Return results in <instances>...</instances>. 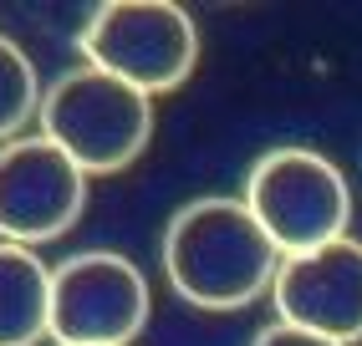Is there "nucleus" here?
<instances>
[{
	"label": "nucleus",
	"instance_id": "8",
	"mask_svg": "<svg viewBox=\"0 0 362 346\" xmlns=\"http://www.w3.org/2000/svg\"><path fill=\"white\" fill-rule=\"evenodd\" d=\"M52 336V270L36 250L0 239V346H41Z\"/></svg>",
	"mask_w": 362,
	"mask_h": 346
},
{
	"label": "nucleus",
	"instance_id": "5",
	"mask_svg": "<svg viewBox=\"0 0 362 346\" xmlns=\"http://www.w3.org/2000/svg\"><path fill=\"white\" fill-rule=\"evenodd\" d=\"M148 280L117 250H82L52 270L57 346H128L148 326Z\"/></svg>",
	"mask_w": 362,
	"mask_h": 346
},
{
	"label": "nucleus",
	"instance_id": "6",
	"mask_svg": "<svg viewBox=\"0 0 362 346\" xmlns=\"http://www.w3.org/2000/svg\"><path fill=\"white\" fill-rule=\"evenodd\" d=\"M87 209V173L57 143L16 138L0 143V239L36 244L62 239Z\"/></svg>",
	"mask_w": 362,
	"mask_h": 346
},
{
	"label": "nucleus",
	"instance_id": "3",
	"mask_svg": "<svg viewBox=\"0 0 362 346\" xmlns=\"http://www.w3.org/2000/svg\"><path fill=\"white\" fill-rule=\"evenodd\" d=\"M250 214L276 239L281 255H311L332 239H347L352 189L327 153L317 148H271L245 173Z\"/></svg>",
	"mask_w": 362,
	"mask_h": 346
},
{
	"label": "nucleus",
	"instance_id": "9",
	"mask_svg": "<svg viewBox=\"0 0 362 346\" xmlns=\"http://www.w3.org/2000/svg\"><path fill=\"white\" fill-rule=\"evenodd\" d=\"M41 77H36V61L21 52L11 36H0V143H16L21 128L41 112Z\"/></svg>",
	"mask_w": 362,
	"mask_h": 346
},
{
	"label": "nucleus",
	"instance_id": "4",
	"mask_svg": "<svg viewBox=\"0 0 362 346\" xmlns=\"http://www.w3.org/2000/svg\"><path fill=\"white\" fill-rule=\"evenodd\" d=\"M77 52L82 66H98L107 77L158 97L189 82L199 61V26L174 0H107L87 16Z\"/></svg>",
	"mask_w": 362,
	"mask_h": 346
},
{
	"label": "nucleus",
	"instance_id": "2",
	"mask_svg": "<svg viewBox=\"0 0 362 346\" xmlns=\"http://www.w3.org/2000/svg\"><path fill=\"white\" fill-rule=\"evenodd\" d=\"M41 138L57 143L87 179L123 173L153 138V97L98 66H71L41 97Z\"/></svg>",
	"mask_w": 362,
	"mask_h": 346
},
{
	"label": "nucleus",
	"instance_id": "1",
	"mask_svg": "<svg viewBox=\"0 0 362 346\" xmlns=\"http://www.w3.org/2000/svg\"><path fill=\"white\" fill-rule=\"evenodd\" d=\"M276 239L260 229L245 199L204 193L163 229V275L179 301L199 311H245L276 285Z\"/></svg>",
	"mask_w": 362,
	"mask_h": 346
},
{
	"label": "nucleus",
	"instance_id": "10",
	"mask_svg": "<svg viewBox=\"0 0 362 346\" xmlns=\"http://www.w3.org/2000/svg\"><path fill=\"white\" fill-rule=\"evenodd\" d=\"M250 346H342L332 336H317V331H301V326H286V321H276V326H265Z\"/></svg>",
	"mask_w": 362,
	"mask_h": 346
},
{
	"label": "nucleus",
	"instance_id": "7",
	"mask_svg": "<svg viewBox=\"0 0 362 346\" xmlns=\"http://www.w3.org/2000/svg\"><path fill=\"white\" fill-rule=\"evenodd\" d=\"M271 301L286 326L357 346L362 341V239H332L311 255H286L276 270Z\"/></svg>",
	"mask_w": 362,
	"mask_h": 346
}]
</instances>
